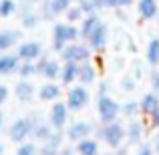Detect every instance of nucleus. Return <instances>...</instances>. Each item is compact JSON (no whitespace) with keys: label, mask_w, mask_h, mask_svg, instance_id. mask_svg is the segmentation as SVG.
I'll return each instance as SVG.
<instances>
[{"label":"nucleus","mask_w":159,"mask_h":155,"mask_svg":"<svg viewBox=\"0 0 159 155\" xmlns=\"http://www.w3.org/2000/svg\"><path fill=\"white\" fill-rule=\"evenodd\" d=\"M139 111L145 117H153L159 111V95L157 93H145L139 101Z\"/></svg>","instance_id":"ddd939ff"},{"label":"nucleus","mask_w":159,"mask_h":155,"mask_svg":"<svg viewBox=\"0 0 159 155\" xmlns=\"http://www.w3.org/2000/svg\"><path fill=\"white\" fill-rule=\"evenodd\" d=\"M153 153L159 155V133H157L155 137H153Z\"/></svg>","instance_id":"58836bf2"},{"label":"nucleus","mask_w":159,"mask_h":155,"mask_svg":"<svg viewBox=\"0 0 159 155\" xmlns=\"http://www.w3.org/2000/svg\"><path fill=\"white\" fill-rule=\"evenodd\" d=\"M20 66L18 54H0V75H12Z\"/></svg>","instance_id":"dca6fc26"},{"label":"nucleus","mask_w":159,"mask_h":155,"mask_svg":"<svg viewBox=\"0 0 159 155\" xmlns=\"http://www.w3.org/2000/svg\"><path fill=\"white\" fill-rule=\"evenodd\" d=\"M58 151H61V149L52 147V145H48V143H43V147L39 149V155H58Z\"/></svg>","instance_id":"473e14b6"},{"label":"nucleus","mask_w":159,"mask_h":155,"mask_svg":"<svg viewBox=\"0 0 159 155\" xmlns=\"http://www.w3.org/2000/svg\"><path fill=\"white\" fill-rule=\"evenodd\" d=\"M61 58L65 62H79L81 65V62H87L91 58V48L81 43H69L61 51Z\"/></svg>","instance_id":"39448f33"},{"label":"nucleus","mask_w":159,"mask_h":155,"mask_svg":"<svg viewBox=\"0 0 159 155\" xmlns=\"http://www.w3.org/2000/svg\"><path fill=\"white\" fill-rule=\"evenodd\" d=\"M141 139H143V125H141L135 117H131V119H129V125H127V141L131 145H139Z\"/></svg>","instance_id":"f3484780"},{"label":"nucleus","mask_w":159,"mask_h":155,"mask_svg":"<svg viewBox=\"0 0 159 155\" xmlns=\"http://www.w3.org/2000/svg\"><path fill=\"white\" fill-rule=\"evenodd\" d=\"M39 97L43 99V101H57V99L61 97V87H58L57 83H52V81L44 83V85L39 89Z\"/></svg>","instance_id":"412c9836"},{"label":"nucleus","mask_w":159,"mask_h":155,"mask_svg":"<svg viewBox=\"0 0 159 155\" xmlns=\"http://www.w3.org/2000/svg\"><path fill=\"white\" fill-rule=\"evenodd\" d=\"M24 2H30V4H36V2H40V0H24Z\"/></svg>","instance_id":"37998d69"},{"label":"nucleus","mask_w":159,"mask_h":155,"mask_svg":"<svg viewBox=\"0 0 159 155\" xmlns=\"http://www.w3.org/2000/svg\"><path fill=\"white\" fill-rule=\"evenodd\" d=\"M137 12L143 20H151L157 16L159 6H157V0H139L137 2Z\"/></svg>","instance_id":"2eb2a0df"},{"label":"nucleus","mask_w":159,"mask_h":155,"mask_svg":"<svg viewBox=\"0 0 159 155\" xmlns=\"http://www.w3.org/2000/svg\"><path fill=\"white\" fill-rule=\"evenodd\" d=\"M51 135H52L51 123H39V121H36L34 129H32V137H34L36 141H40V143H47V141L51 139Z\"/></svg>","instance_id":"393cba45"},{"label":"nucleus","mask_w":159,"mask_h":155,"mask_svg":"<svg viewBox=\"0 0 159 155\" xmlns=\"http://www.w3.org/2000/svg\"><path fill=\"white\" fill-rule=\"evenodd\" d=\"M16 10H18V6H16L14 0H0V16H2V18L12 16Z\"/></svg>","instance_id":"bb28decb"},{"label":"nucleus","mask_w":159,"mask_h":155,"mask_svg":"<svg viewBox=\"0 0 159 155\" xmlns=\"http://www.w3.org/2000/svg\"><path fill=\"white\" fill-rule=\"evenodd\" d=\"M133 0H107L105 8H123V6H131Z\"/></svg>","instance_id":"2f4dec72"},{"label":"nucleus","mask_w":159,"mask_h":155,"mask_svg":"<svg viewBox=\"0 0 159 155\" xmlns=\"http://www.w3.org/2000/svg\"><path fill=\"white\" fill-rule=\"evenodd\" d=\"M151 87H153V93L159 95V71H153L151 73Z\"/></svg>","instance_id":"f704fd0d"},{"label":"nucleus","mask_w":159,"mask_h":155,"mask_svg":"<svg viewBox=\"0 0 159 155\" xmlns=\"http://www.w3.org/2000/svg\"><path fill=\"white\" fill-rule=\"evenodd\" d=\"M66 119H69V107L66 103H54L51 109V115H48V123L54 131H62V127L66 125Z\"/></svg>","instance_id":"6e6552de"},{"label":"nucleus","mask_w":159,"mask_h":155,"mask_svg":"<svg viewBox=\"0 0 159 155\" xmlns=\"http://www.w3.org/2000/svg\"><path fill=\"white\" fill-rule=\"evenodd\" d=\"M121 113H123V115H127L129 119H131V117H135L137 113H141V111H139V103H135V101H129V103L121 105Z\"/></svg>","instance_id":"7c9ffc66"},{"label":"nucleus","mask_w":159,"mask_h":155,"mask_svg":"<svg viewBox=\"0 0 159 155\" xmlns=\"http://www.w3.org/2000/svg\"><path fill=\"white\" fill-rule=\"evenodd\" d=\"M107 39H109L107 24L101 22L93 32H91L89 39H87V44H89V48H93V51H103V48L107 47Z\"/></svg>","instance_id":"9d476101"},{"label":"nucleus","mask_w":159,"mask_h":155,"mask_svg":"<svg viewBox=\"0 0 159 155\" xmlns=\"http://www.w3.org/2000/svg\"><path fill=\"white\" fill-rule=\"evenodd\" d=\"M6 99H8V89L4 85H0V105L6 101Z\"/></svg>","instance_id":"e433bc0d"},{"label":"nucleus","mask_w":159,"mask_h":155,"mask_svg":"<svg viewBox=\"0 0 159 155\" xmlns=\"http://www.w3.org/2000/svg\"><path fill=\"white\" fill-rule=\"evenodd\" d=\"M101 22H103V20L99 18L97 14H87V16H83V22H81V36L87 40V39L91 36V32H93Z\"/></svg>","instance_id":"4be33fe9"},{"label":"nucleus","mask_w":159,"mask_h":155,"mask_svg":"<svg viewBox=\"0 0 159 155\" xmlns=\"http://www.w3.org/2000/svg\"><path fill=\"white\" fill-rule=\"evenodd\" d=\"M77 153L79 155H99V143L91 137L77 141Z\"/></svg>","instance_id":"b1692460"},{"label":"nucleus","mask_w":159,"mask_h":155,"mask_svg":"<svg viewBox=\"0 0 159 155\" xmlns=\"http://www.w3.org/2000/svg\"><path fill=\"white\" fill-rule=\"evenodd\" d=\"M70 6V0H47L43 8V18H54L58 14H65Z\"/></svg>","instance_id":"f8f14e48"},{"label":"nucleus","mask_w":159,"mask_h":155,"mask_svg":"<svg viewBox=\"0 0 159 155\" xmlns=\"http://www.w3.org/2000/svg\"><path fill=\"white\" fill-rule=\"evenodd\" d=\"M16 54H18V58L22 62H36L40 58V54H43V47L36 40H26V43H22L18 47Z\"/></svg>","instance_id":"0eeeda50"},{"label":"nucleus","mask_w":159,"mask_h":155,"mask_svg":"<svg viewBox=\"0 0 159 155\" xmlns=\"http://www.w3.org/2000/svg\"><path fill=\"white\" fill-rule=\"evenodd\" d=\"M125 151H127L125 147H119V153H117V155H125Z\"/></svg>","instance_id":"a19ab883"},{"label":"nucleus","mask_w":159,"mask_h":155,"mask_svg":"<svg viewBox=\"0 0 159 155\" xmlns=\"http://www.w3.org/2000/svg\"><path fill=\"white\" fill-rule=\"evenodd\" d=\"M121 87H123V91H127V93H129V91L135 89V81H133L131 77H125L123 81H121Z\"/></svg>","instance_id":"72a5a7b5"},{"label":"nucleus","mask_w":159,"mask_h":155,"mask_svg":"<svg viewBox=\"0 0 159 155\" xmlns=\"http://www.w3.org/2000/svg\"><path fill=\"white\" fill-rule=\"evenodd\" d=\"M89 103V91L87 87H73V89L66 93V107L69 111H81V109L87 107Z\"/></svg>","instance_id":"423d86ee"},{"label":"nucleus","mask_w":159,"mask_h":155,"mask_svg":"<svg viewBox=\"0 0 159 155\" xmlns=\"http://www.w3.org/2000/svg\"><path fill=\"white\" fill-rule=\"evenodd\" d=\"M97 137L105 141L111 149H119L123 145V141L127 139V129L115 119L111 123H103V127L97 131Z\"/></svg>","instance_id":"f03ea898"},{"label":"nucleus","mask_w":159,"mask_h":155,"mask_svg":"<svg viewBox=\"0 0 159 155\" xmlns=\"http://www.w3.org/2000/svg\"><path fill=\"white\" fill-rule=\"evenodd\" d=\"M16 155H39V147H36L34 143H28V141H24V143L18 145Z\"/></svg>","instance_id":"c756f323"},{"label":"nucleus","mask_w":159,"mask_h":155,"mask_svg":"<svg viewBox=\"0 0 159 155\" xmlns=\"http://www.w3.org/2000/svg\"><path fill=\"white\" fill-rule=\"evenodd\" d=\"M73 2H77V4H79V2H81V0H70V4H73Z\"/></svg>","instance_id":"a18cd8bd"},{"label":"nucleus","mask_w":159,"mask_h":155,"mask_svg":"<svg viewBox=\"0 0 159 155\" xmlns=\"http://www.w3.org/2000/svg\"><path fill=\"white\" fill-rule=\"evenodd\" d=\"M34 65H36V73L43 75L47 81H54V79L61 77V65L54 58H39V62H34Z\"/></svg>","instance_id":"1a4fd4ad"},{"label":"nucleus","mask_w":159,"mask_h":155,"mask_svg":"<svg viewBox=\"0 0 159 155\" xmlns=\"http://www.w3.org/2000/svg\"><path fill=\"white\" fill-rule=\"evenodd\" d=\"M20 40V32L18 30H0V52L8 51V48H12L14 44H18Z\"/></svg>","instance_id":"6ab92c4d"},{"label":"nucleus","mask_w":159,"mask_h":155,"mask_svg":"<svg viewBox=\"0 0 159 155\" xmlns=\"http://www.w3.org/2000/svg\"><path fill=\"white\" fill-rule=\"evenodd\" d=\"M66 22H70V24H75V22H79V20H83V16H85V12L81 10V6H73L70 4L69 8H66Z\"/></svg>","instance_id":"cd10ccee"},{"label":"nucleus","mask_w":159,"mask_h":155,"mask_svg":"<svg viewBox=\"0 0 159 155\" xmlns=\"http://www.w3.org/2000/svg\"><path fill=\"white\" fill-rule=\"evenodd\" d=\"M18 77H22V79H30L32 75H36V65L34 62H22L20 61V66H18Z\"/></svg>","instance_id":"c85d7f7f"},{"label":"nucleus","mask_w":159,"mask_h":155,"mask_svg":"<svg viewBox=\"0 0 159 155\" xmlns=\"http://www.w3.org/2000/svg\"><path fill=\"white\" fill-rule=\"evenodd\" d=\"M61 79L65 85H73L75 81H79V62H65L61 66Z\"/></svg>","instance_id":"a211bd4d"},{"label":"nucleus","mask_w":159,"mask_h":155,"mask_svg":"<svg viewBox=\"0 0 159 155\" xmlns=\"http://www.w3.org/2000/svg\"><path fill=\"white\" fill-rule=\"evenodd\" d=\"M77 153V149L73 147H61V151H58V155H75Z\"/></svg>","instance_id":"4c0bfd02"},{"label":"nucleus","mask_w":159,"mask_h":155,"mask_svg":"<svg viewBox=\"0 0 159 155\" xmlns=\"http://www.w3.org/2000/svg\"><path fill=\"white\" fill-rule=\"evenodd\" d=\"M95 79H97V69L89 61L81 62L79 65V81H81V85H91Z\"/></svg>","instance_id":"5701e85b"},{"label":"nucleus","mask_w":159,"mask_h":155,"mask_svg":"<svg viewBox=\"0 0 159 155\" xmlns=\"http://www.w3.org/2000/svg\"><path fill=\"white\" fill-rule=\"evenodd\" d=\"M14 95L18 97V101H22V103H28L32 97H34V85L32 83H28L26 79H22V81L16 85V89H14Z\"/></svg>","instance_id":"aec40b11"},{"label":"nucleus","mask_w":159,"mask_h":155,"mask_svg":"<svg viewBox=\"0 0 159 155\" xmlns=\"http://www.w3.org/2000/svg\"><path fill=\"white\" fill-rule=\"evenodd\" d=\"M34 123H36V121L32 119V117H20V119H16L14 123L10 125V131H8L10 139L14 141V143H24L26 137L32 135Z\"/></svg>","instance_id":"20e7f679"},{"label":"nucleus","mask_w":159,"mask_h":155,"mask_svg":"<svg viewBox=\"0 0 159 155\" xmlns=\"http://www.w3.org/2000/svg\"><path fill=\"white\" fill-rule=\"evenodd\" d=\"M2 123H4V115H2V111H0V127H2Z\"/></svg>","instance_id":"79ce46f5"},{"label":"nucleus","mask_w":159,"mask_h":155,"mask_svg":"<svg viewBox=\"0 0 159 155\" xmlns=\"http://www.w3.org/2000/svg\"><path fill=\"white\" fill-rule=\"evenodd\" d=\"M147 62L151 66L159 65V39H151L147 44Z\"/></svg>","instance_id":"a878e982"},{"label":"nucleus","mask_w":159,"mask_h":155,"mask_svg":"<svg viewBox=\"0 0 159 155\" xmlns=\"http://www.w3.org/2000/svg\"><path fill=\"white\" fill-rule=\"evenodd\" d=\"M91 133H93V125L89 121H75L66 131V137L70 141H81V139H87Z\"/></svg>","instance_id":"9b49d317"},{"label":"nucleus","mask_w":159,"mask_h":155,"mask_svg":"<svg viewBox=\"0 0 159 155\" xmlns=\"http://www.w3.org/2000/svg\"><path fill=\"white\" fill-rule=\"evenodd\" d=\"M18 12H20V22H22L24 28H34L36 24L40 22V16L30 8V2L20 4V6H18Z\"/></svg>","instance_id":"4468645a"},{"label":"nucleus","mask_w":159,"mask_h":155,"mask_svg":"<svg viewBox=\"0 0 159 155\" xmlns=\"http://www.w3.org/2000/svg\"><path fill=\"white\" fill-rule=\"evenodd\" d=\"M135 155H155V153H153V147H149V145H141V147L137 149Z\"/></svg>","instance_id":"c9c22d12"},{"label":"nucleus","mask_w":159,"mask_h":155,"mask_svg":"<svg viewBox=\"0 0 159 155\" xmlns=\"http://www.w3.org/2000/svg\"><path fill=\"white\" fill-rule=\"evenodd\" d=\"M0 155H4V145L0 143Z\"/></svg>","instance_id":"c03bdc74"},{"label":"nucleus","mask_w":159,"mask_h":155,"mask_svg":"<svg viewBox=\"0 0 159 155\" xmlns=\"http://www.w3.org/2000/svg\"><path fill=\"white\" fill-rule=\"evenodd\" d=\"M81 39V28H77L70 22H58L52 28V48L57 52H61L69 43H77Z\"/></svg>","instance_id":"f257e3e1"},{"label":"nucleus","mask_w":159,"mask_h":155,"mask_svg":"<svg viewBox=\"0 0 159 155\" xmlns=\"http://www.w3.org/2000/svg\"><path fill=\"white\" fill-rule=\"evenodd\" d=\"M97 113L101 117V123H111L119 117L121 105L109 95H99L97 97Z\"/></svg>","instance_id":"7ed1b4c3"},{"label":"nucleus","mask_w":159,"mask_h":155,"mask_svg":"<svg viewBox=\"0 0 159 155\" xmlns=\"http://www.w3.org/2000/svg\"><path fill=\"white\" fill-rule=\"evenodd\" d=\"M151 123H153V125H155V127L159 129V111H157V113H155V115H153V117H151Z\"/></svg>","instance_id":"ea45409f"}]
</instances>
